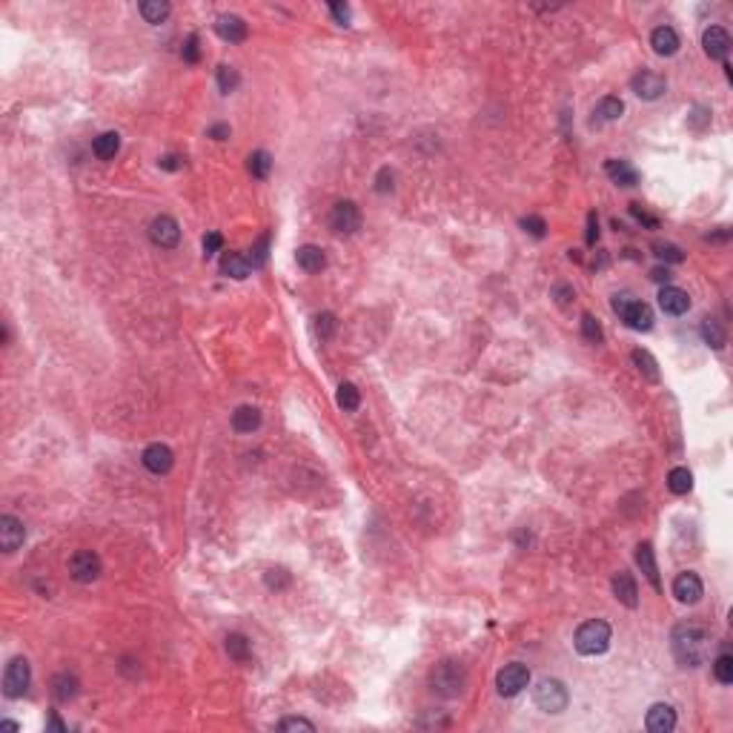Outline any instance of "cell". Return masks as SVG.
Listing matches in <instances>:
<instances>
[{
	"label": "cell",
	"mask_w": 733,
	"mask_h": 733,
	"mask_svg": "<svg viewBox=\"0 0 733 733\" xmlns=\"http://www.w3.org/2000/svg\"><path fill=\"white\" fill-rule=\"evenodd\" d=\"M670 645H673V656H676L679 665H684V668L705 665L707 656H711V630L705 625H696V622L679 625L670 636Z\"/></svg>",
	"instance_id": "6da1fadb"
},
{
	"label": "cell",
	"mask_w": 733,
	"mask_h": 733,
	"mask_svg": "<svg viewBox=\"0 0 733 733\" xmlns=\"http://www.w3.org/2000/svg\"><path fill=\"white\" fill-rule=\"evenodd\" d=\"M430 684H433V691H436L438 696H444V699H456V696H461L464 688H467V670H464L461 661H456V659H444V661H438V665L433 668V673H430Z\"/></svg>",
	"instance_id": "7a4b0ae2"
},
{
	"label": "cell",
	"mask_w": 733,
	"mask_h": 733,
	"mask_svg": "<svg viewBox=\"0 0 733 733\" xmlns=\"http://www.w3.org/2000/svg\"><path fill=\"white\" fill-rule=\"evenodd\" d=\"M610 639H613L610 625L602 622V619H590V622H584V625L576 630L573 645H576V650H579L582 656H602V653L610 648Z\"/></svg>",
	"instance_id": "3957f363"
},
{
	"label": "cell",
	"mask_w": 733,
	"mask_h": 733,
	"mask_svg": "<svg viewBox=\"0 0 733 733\" xmlns=\"http://www.w3.org/2000/svg\"><path fill=\"white\" fill-rule=\"evenodd\" d=\"M533 702L538 705V711L545 714H561L570 705V693H567L564 682L559 679H541L533 691Z\"/></svg>",
	"instance_id": "277c9868"
},
{
	"label": "cell",
	"mask_w": 733,
	"mask_h": 733,
	"mask_svg": "<svg viewBox=\"0 0 733 733\" xmlns=\"http://www.w3.org/2000/svg\"><path fill=\"white\" fill-rule=\"evenodd\" d=\"M613 310L622 315V321L630 327V329H639V333H648L653 327V310L645 304V301H633L627 295H616L613 298Z\"/></svg>",
	"instance_id": "5b68a950"
},
{
	"label": "cell",
	"mask_w": 733,
	"mask_h": 733,
	"mask_svg": "<svg viewBox=\"0 0 733 733\" xmlns=\"http://www.w3.org/2000/svg\"><path fill=\"white\" fill-rule=\"evenodd\" d=\"M29 682H32V668H29V661L23 659V656L12 659L9 665H6V673H3V693H6L9 699H20L23 693H26Z\"/></svg>",
	"instance_id": "8992f818"
},
{
	"label": "cell",
	"mask_w": 733,
	"mask_h": 733,
	"mask_svg": "<svg viewBox=\"0 0 733 733\" xmlns=\"http://www.w3.org/2000/svg\"><path fill=\"white\" fill-rule=\"evenodd\" d=\"M527 684H530V670H527V665H518V661L504 665L499 670V676H495V688H499L502 696H518Z\"/></svg>",
	"instance_id": "52a82bcc"
},
{
	"label": "cell",
	"mask_w": 733,
	"mask_h": 733,
	"mask_svg": "<svg viewBox=\"0 0 733 733\" xmlns=\"http://www.w3.org/2000/svg\"><path fill=\"white\" fill-rule=\"evenodd\" d=\"M361 227V212L352 201H338L329 212V229L338 235H352Z\"/></svg>",
	"instance_id": "ba28073f"
},
{
	"label": "cell",
	"mask_w": 733,
	"mask_h": 733,
	"mask_svg": "<svg viewBox=\"0 0 733 733\" xmlns=\"http://www.w3.org/2000/svg\"><path fill=\"white\" fill-rule=\"evenodd\" d=\"M69 576L81 584L94 582L101 576V556L94 550H78L72 559H69Z\"/></svg>",
	"instance_id": "9c48e42d"
},
{
	"label": "cell",
	"mask_w": 733,
	"mask_h": 733,
	"mask_svg": "<svg viewBox=\"0 0 733 733\" xmlns=\"http://www.w3.org/2000/svg\"><path fill=\"white\" fill-rule=\"evenodd\" d=\"M149 238H152V244L160 247V249H172V247H178V241H181V227H178V221H175L172 215H158V218L149 224Z\"/></svg>",
	"instance_id": "30bf717a"
},
{
	"label": "cell",
	"mask_w": 733,
	"mask_h": 733,
	"mask_svg": "<svg viewBox=\"0 0 733 733\" xmlns=\"http://www.w3.org/2000/svg\"><path fill=\"white\" fill-rule=\"evenodd\" d=\"M702 46H705V55L711 58V60L727 63V52H730V35H727V29H722V26H707L705 35H702Z\"/></svg>",
	"instance_id": "8fae6325"
},
{
	"label": "cell",
	"mask_w": 733,
	"mask_h": 733,
	"mask_svg": "<svg viewBox=\"0 0 733 733\" xmlns=\"http://www.w3.org/2000/svg\"><path fill=\"white\" fill-rule=\"evenodd\" d=\"M630 89L639 94L642 101H656V98H661V94H665V89H668V83H665V78L661 75H656V72H639V75H633V81H630Z\"/></svg>",
	"instance_id": "7c38bea8"
},
{
	"label": "cell",
	"mask_w": 733,
	"mask_h": 733,
	"mask_svg": "<svg viewBox=\"0 0 733 733\" xmlns=\"http://www.w3.org/2000/svg\"><path fill=\"white\" fill-rule=\"evenodd\" d=\"M659 306L665 310L668 315H684L691 310V295L684 293L682 287H673V283H665V287L659 290Z\"/></svg>",
	"instance_id": "4fadbf2b"
},
{
	"label": "cell",
	"mask_w": 733,
	"mask_h": 733,
	"mask_svg": "<svg viewBox=\"0 0 733 733\" xmlns=\"http://www.w3.org/2000/svg\"><path fill=\"white\" fill-rule=\"evenodd\" d=\"M23 538H26V527L20 518L0 516V547H3V553H15L23 545Z\"/></svg>",
	"instance_id": "5bb4252c"
},
{
	"label": "cell",
	"mask_w": 733,
	"mask_h": 733,
	"mask_svg": "<svg viewBox=\"0 0 733 733\" xmlns=\"http://www.w3.org/2000/svg\"><path fill=\"white\" fill-rule=\"evenodd\" d=\"M702 593H705V584H702V579L696 573L688 570V573H679L676 576V582H673V596L682 604H696L702 599Z\"/></svg>",
	"instance_id": "9a60e30c"
},
{
	"label": "cell",
	"mask_w": 733,
	"mask_h": 733,
	"mask_svg": "<svg viewBox=\"0 0 733 733\" xmlns=\"http://www.w3.org/2000/svg\"><path fill=\"white\" fill-rule=\"evenodd\" d=\"M144 467L149 470V472H155V476H163V472H170L172 470V464H175V456H172V450L167 444H149L147 450H144Z\"/></svg>",
	"instance_id": "2e32d148"
},
{
	"label": "cell",
	"mask_w": 733,
	"mask_h": 733,
	"mask_svg": "<svg viewBox=\"0 0 733 733\" xmlns=\"http://www.w3.org/2000/svg\"><path fill=\"white\" fill-rule=\"evenodd\" d=\"M613 587V596H616L625 607H636L639 604V587H636V579L627 573V570H619L610 582Z\"/></svg>",
	"instance_id": "e0dca14e"
},
{
	"label": "cell",
	"mask_w": 733,
	"mask_h": 733,
	"mask_svg": "<svg viewBox=\"0 0 733 733\" xmlns=\"http://www.w3.org/2000/svg\"><path fill=\"white\" fill-rule=\"evenodd\" d=\"M645 727L650 733H670L676 727V711L670 705H653L648 711V719H645Z\"/></svg>",
	"instance_id": "ac0fdd59"
},
{
	"label": "cell",
	"mask_w": 733,
	"mask_h": 733,
	"mask_svg": "<svg viewBox=\"0 0 733 733\" xmlns=\"http://www.w3.org/2000/svg\"><path fill=\"white\" fill-rule=\"evenodd\" d=\"M215 32L227 43H241V40H247V23L238 15H221L215 20Z\"/></svg>",
	"instance_id": "d6986e66"
},
{
	"label": "cell",
	"mask_w": 733,
	"mask_h": 733,
	"mask_svg": "<svg viewBox=\"0 0 733 733\" xmlns=\"http://www.w3.org/2000/svg\"><path fill=\"white\" fill-rule=\"evenodd\" d=\"M650 46H653V52L661 55V58H670L679 52V35L673 26H656L650 32Z\"/></svg>",
	"instance_id": "ffe728a7"
},
{
	"label": "cell",
	"mask_w": 733,
	"mask_h": 733,
	"mask_svg": "<svg viewBox=\"0 0 733 733\" xmlns=\"http://www.w3.org/2000/svg\"><path fill=\"white\" fill-rule=\"evenodd\" d=\"M295 261H298V267H301L304 272H321V270L327 267V255H324V249L315 247V244H304V247H298V252H295Z\"/></svg>",
	"instance_id": "44dd1931"
},
{
	"label": "cell",
	"mask_w": 733,
	"mask_h": 733,
	"mask_svg": "<svg viewBox=\"0 0 733 733\" xmlns=\"http://www.w3.org/2000/svg\"><path fill=\"white\" fill-rule=\"evenodd\" d=\"M604 172L610 175L613 183H619V186H636V183H639V172H636L627 160H619V158H610L604 163Z\"/></svg>",
	"instance_id": "7402d4cb"
},
{
	"label": "cell",
	"mask_w": 733,
	"mask_h": 733,
	"mask_svg": "<svg viewBox=\"0 0 733 733\" xmlns=\"http://www.w3.org/2000/svg\"><path fill=\"white\" fill-rule=\"evenodd\" d=\"M221 272H224L227 278L244 281V278H249L252 267H249V261H247V258H244L241 252H224V255H221Z\"/></svg>",
	"instance_id": "603a6c76"
},
{
	"label": "cell",
	"mask_w": 733,
	"mask_h": 733,
	"mask_svg": "<svg viewBox=\"0 0 733 733\" xmlns=\"http://www.w3.org/2000/svg\"><path fill=\"white\" fill-rule=\"evenodd\" d=\"M593 115H596L593 124H613V121H619V117L625 115V101L616 98V94H607V98L599 101Z\"/></svg>",
	"instance_id": "cb8c5ba5"
},
{
	"label": "cell",
	"mask_w": 733,
	"mask_h": 733,
	"mask_svg": "<svg viewBox=\"0 0 733 733\" xmlns=\"http://www.w3.org/2000/svg\"><path fill=\"white\" fill-rule=\"evenodd\" d=\"M258 424H261V410L252 407V404H241L232 413V427L238 433H252V430H258Z\"/></svg>",
	"instance_id": "d4e9b609"
},
{
	"label": "cell",
	"mask_w": 733,
	"mask_h": 733,
	"mask_svg": "<svg viewBox=\"0 0 733 733\" xmlns=\"http://www.w3.org/2000/svg\"><path fill=\"white\" fill-rule=\"evenodd\" d=\"M636 561H639V567H642V573H645V579L656 587V590H661V582H659V567H656V556H653V547L648 545H639L636 547Z\"/></svg>",
	"instance_id": "484cf974"
},
{
	"label": "cell",
	"mask_w": 733,
	"mask_h": 733,
	"mask_svg": "<svg viewBox=\"0 0 733 733\" xmlns=\"http://www.w3.org/2000/svg\"><path fill=\"white\" fill-rule=\"evenodd\" d=\"M117 149H121V135H117V132H101L98 138H94V144H92V152L98 155L101 160H112L117 155Z\"/></svg>",
	"instance_id": "4316f807"
},
{
	"label": "cell",
	"mask_w": 733,
	"mask_h": 733,
	"mask_svg": "<svg viewBox=\"0 0 733 733\" xmlns=\"http://www.w3.org/2000/svg\"><path fill=\"white\" fill-rule=\"evenodd\" d=\"M52 693L58 702H69V699H75L78 696V679L72 673H58L52 679Z\"/></svg>",
	"instance_id": "83f0119b"
},
{
	"label": "cell",
	"mask_w": 733,
	"mask_h": 733,
	"mask_svg": "<svg viewBox=\"0 0 733 733\" xmlns=\"http://www.w3.org/2000/svg\"><path fill=\"white\" fill-rule=\"evenodd\" d=\"M138 9H140V15H144V20L152 23V26L163 23V20L170 17V12H172V6L163 3V0H147V3H140Z\"/></svg>",
	"instance_id": "f1b7e54d"
},
{
	"label": "cell",
	"mask_w": 733,
	"mask_h": 733,
	"mask_svg": "<svg viewBox=\"0 0 733 733\" xmlns=\"http://www.w3.org/2000/svg\"><path fill=\"white\" fill-rule=\"evenodd\" d=\"M668 487H670V493H676V495L691 493V490H693V476H691V470H688V467H673V470L668 472Z\"/></svg>",
	"instance_id": "f546056e"
},
{
	"label": "cell",
	"mask_w": 733,
	"mask_h": 733,
	"mask_svg": "<svg viewBox=\"0 0 733 733\" xmlns=\"http://www.w3.org/2000/svg\"><path fill=\"white\" fill-rule=\"evenodd\" d=\"M630 359H633V364L639 367V372L648 378V381H659V364H656V359L650 356L648 349H633Z\"/></svg>",
	"instance_id": "4dcf8cb0"
},
{
	"label": "cell",
	"mask_w": 733,
	"mask_h": 733,
	"mask_svg": "<svg viewBox=\"0 0 733 733\" xmlns=\"http://www.w3.org/2000/svg\"><path fill=\"white\" fill-rule=\"evenodd\" d=\"M247 170H249V175H252V178H267V175H270V170H272V155H270V152H264V149L252 152V155L247 158Z\"/></svg>",
	"instance_id": "1f68e13d"
},
{
	"label": "cell",
	"mask_w": 733,
	"mask_h": 733,
	"mask_svg": "<svg viewBox=\"0 0 733 733\" xmlns=\"http://www.w3.org/2000/svg\"><path fill=\"white\" fill-rule=\"evenodd\" d=\"M702 338H705L707 347L722 349V347H725V329H722V324L714 321V318H705V321H702Z\"/></svg>",
	"instance_id": "d6a6232c"
},
{
	"label": "cell",
	"mask_w": 733,
	"mask_h": 733,
	"mask_svg": "<svg viewBox=\"0 0 733 733\" xmlns=\"http://www.w3.org/2000/svg\"><path fill=\"white\" fill-rule=\"evenodd\" d=\"M227 653L235 659V661H247L249 659V639L241 633H229L227 636Z\"/></svg>",
	"instance_id": "836d02e7"
},
{
	"label": "cell",
	"mask_w": 733,
	"mask_h": 733,
	"mask_svg": "<svg viewBox=\"0 0 733 733\" xmlns=\"http://www.w3.org/2000/svg\"><path fill=\"white\" fill-rule=\"evenodd\" d=\"M267 258H270V232H264L261 238H258V241L252 244L247 261H249L252 270H258V267H264V264H267Z\"/></svg>",
	"instance_id": "e575fe53"
},
{
	"label": "cell",
	"mask_w": 733,
	"mask_h": 733,
	"mask_svg": "<svg viewBox=\"0 0 733 733\" xmlns=\"http://www.w3.org/2000/svg\"><path fill=\"white\" fill-rule=\"evenodd\" d=\"M336 401H338V407L347 410V413H349V410H359V404H361V393L356 390V384L344 381V384L338 387V398H336Z\"/></svg>",
	"instance_id": "d590c367"
},
{
	"label": "cell",
	"mask_w": 733,
	"mask_h": 733,
	"mask_svg": "<svg viewBox=\"0 0 733 733\" xmlns=\"http://www.w3.org/2000/svg\"><path fill=\"white\" fill-rule=\"evenodd\" d=\"M714 676H716V682H722V684H730V682H733V656H730V653H719V656L714 659Z\"/></svg>",
	"instance_id": "8d00e7d4"
},
{
	"label": "cell",
	"mask_w": 733,
	"mask_h": 733,
	"mask_svg": "<svg viewBox=\"0 0 733 733\" xmlns=\"http://www.w3.org/2000/svg\"><path fill=\"white\" fill-rule=\"evenodd\" d=\"M238 83H241V75H238V69H232V66H218V89L224 92V94H229V92H235L238 89Z\"/></svg>",
	"instance_id": "74e56055"
},
{
	"label": "cell",
	"mask_w": 733,
	"mask_h": 733,
	"mask_svg": "<svg viewBox=\"0 0 733 733\" xmlns=\"http://www.w3.org/2000/svg\"><path fill=\"white\" fill-rule=\"evenodd\" d=\"M653 252H656L659 261H665V264H682L684 261V252L676 244H661V241H656L653 244Z\"/></svg>",
	"instance_id": "f35d334b"
},
{
	"label": "cell",
	"mask_w": 733,
	"mask_h": 733,
	"mask_svg": "<svg viewBox=\"0 0 733 733\" xmlns=\"http://www.w3.org/2000/svg\"><path fill=\"white\" fill-rule=\"evenodd\" d=\"M582 336L590 341V344H602L604 341V333H602V324L590 315V313H584L582 315Z\"/></svg>",
	"instance_id": "ab89813d"
},
{
	"label": "cell",
	"mask_w": 733,
	"mask_h": 733,
	"mask_svg": "<svg viewBox=\"0 0 733 733\" xmlns=\"http://www.w3.org/2000/svg\"><path fill=\"white\" fill-rule=\"evenodd\" d=\"M522 229L527 235H533V238H545V235H547V221L541 215H525L522 218Z\"/></svg>",
	"instance_id": "60d3db41"
},
{
	"label": "cell",
	"mask_w": 733,
	"mask_h": 733,
	"mask_svg": "<svg viewBox=\"0 0 733 733\" xmlns=\"http://www.w3.org/2000/svg\"><path fill=\"white\" fill-rule=\"evenodd\" d=\"M315 333H318L321 341H329V338H333V333H336V315H333V313H321V315L315 318Z\"/></svg>",
	"instance_id": "b9f144b4"
},
{
	"label": "cell",
	"mask_w": 733,
	"mask_h": 733,
	"mask_svg": "<svg viewBox=\"0 0 733 733\" xmlns=\"http://www.w3.org/2000/svg\"><path fill=\"white\" fill-rule=\"evenodd\" d=\"M264 582H267L270 590H283V587L290 584V573H287V570H281V567H272V570H267Z\"/></svg>",
	"instance_id": "7bdbcfd3"
},
{
	"label": "cell",
	"mask_w": 733,
	"mask_h": 733,
	"mask_svg": "<svg viewBox=\"0 0 733 733\" xmlns=\"http://www.w3.org/2000/svg\"><path fill=\"white\" fill-rule=\"evenodd\" d=\"M221 249H224V235L221 232H206L204 235V258H212Z\"/></svg>",
	"instance_id": "ee69618b"
},
{
	"label": "cell",
	"mask_w": 733,
	"mask_h": 733,
	"mask_svg": "<svg viewBox=\"0 0 733 733\" xmlns=\"http://www.w3.org/2000/svg\"><path fill=\"white\" fill-rule=\"evenodd\" d=\"M181 55H183V60H186V63H198V58H201V49H198V38H195V35H189V38H186V43H183Z\"/></svg>",
	"instance_id": "f6af8a7d"
},
{
	"label": "cell",
	"mask_w": 733,
	"mask_h": 733,
	"mask_svg": "<svg viewBox=\"0 0 733 733\" xmlns=\"http://www.w3.org/2000/svg\"><path fill=\"white\" fill-rule=\"evenodd\" d=\"M393 181H395L393 170L384 167L381 172H378V178H375V189H378V192H393Z\"/></svg>",
	"instance_id": "bcb514c9"
},
{
	"label": "cell",
	"mask_w": 733,
	"mask_h": 733,
	"mask_svg": "<svg viewBox=\"0 0 733 733\" xmlns=\"http://www.w3.org/2000/svg\"><path fill=\"white\" fill-rule=\"evenodd\" d=\"M553 298L564 306V304H570L576 298V290L570 287V283H556V287H553Z\"/></svg>",
	"instance_id": "7dc6e473"
},
{
	"label": "cell",
	"mask_w": 733,
	"mask_h": 733,
	"mask_svg": "<svg viewBox=\"0 0 733 733\" xmlns=\"http://www.w3.org/2000/svg\"><path fill=\"white\" fill-rule=\"evenodd\" d=\"M705 124H711V109L696 106L693 115H691V126H693V129H705Z\"/></svg>",
	"instance_id": "c3c4849f"
},
{
	"label": "cell",
	"mask_w": 733,
	"mask_h": 733,
	"mask_svg": "<svg viewBox=\"0 0 733 733\" xmlns=\"http://www.w3.org/2000/svg\"><path fill=\"white\" fill-rule=\"evenodd\" d=\"M278 727H281V730H315V725H313L310 719H295V716H293V719H283Z\"/></svg>",
	"instance_id": "681fc988"
},
{
	"label": "cell",
	"mask_w": 733,
	"mask_h": 733,
	"mask_svg": "<svg viewBox=\"0 0 733 733\" xmlns=\"http://www.w3.org/2000/svg\"><path fill=\"white\" fill-rule=\"evenodd\" d=\"M630 212H633V218L639 221V224H645L648 229H656V227H659V221H656V218H650L645 209H639V204H630Z\"/></svg>",
	"instance_id": "f907efd6"
},
{
	"label": "cell",
	"mask_w": 733,
	"mask_h": 733,
	"mask_svg": "<svg viewBox=\"0 0 733 733\" xmlns=\"http://www.w3.org/2000/svg\"><path fill=\"white\" fill-rule=\"evenodd\" d=\"M596 238H599V218H596V212H590L587 215V244L593 247Z\"/></svg>",
	"instance_id": "816d5d0a"
},
{
	"label": "cell",
	"mask_w": 733,
	"mask_h": 733,
	"mask_svg": "<svg viewBox=\"0 0 733 733\" xmlns=\"http://www.w3.org/2000/svg\"><path fill=\"white\" fill-rule=\"evenodd\" d=\"M329 12H333V17L341 23V26L349 23V6L347 3H329Z\"/></svg>",
	"instance_id": "f5cc1de1"
},
{
	"label": "cell",
	"mask_w": 733,
	"mask_h": 733,
	"mask_svg": "<svg viewBox=\"0 0 733 733\" xmlns=\"http://www.w3.org/2000/svg\"><path fill=\"white\" fill-rule=\"evenodd\" d=\"M158 163H160V170H170V172L181 170V158H178V155H163Z\"/></svg>",
	"instance_id": "db71d44e"
},
{
	"label": "cell",
	"mask_w": 733,
	"mask_h": 733,
	"mask_svg": "<svg viewBox=\"0 0 733 733\" xmlns=\"http://www.w3.org/2000/svg\"><path fill=\"white\" fill-rule=\"evenodd\" d=\"M650 278H653L656 283H668L673 275H670V270H668V267H656V270H650Z\"/></svg>",
	"instance_id": "11a10c76"
},
{
	"label": "cell",
	"mask_w": 733,
	"mask_h": 733,
	"mask_svg": "<svg viewBox=\"0 0 733 733\" xmlns=\"http://www.w3.org/2000/svg\"><path fill=\"white\" fill-rule=\"evenodd\" d=\"M209 138H215V140H227V138H229V126H227V124H215V126H209Z\"/></svg>",
	"instance_id": "9f6ffc18"
},
{
	"label": "cell",
	"mask_w": 733,
	"mask_h": 733,
	"mask_svg": "<svg viewBox=\"0 0 733 733\" xmlns=\"http://www.w3.org/2000/svg\"><path fill=\"white\" fill-rule=\"evenodd\" d=\"M46 727H52V730H66V725H63L58 716H52L49 722H46Z\"/></svg>",
	"instance_id": "6f0895ef"
},
{
	"label": "cell",
	"mask_w": 733,
	"mask_h": 733,
	"mask_svg": "<svg viewBox=\"0 0 733 733\" xmlns=\"http://www.w3.org/2000/svg\"><path fill=\"white\" fill-rule=\"evenodd\" d=\"M3 727H6V730H20V725H17V722H12V719H6V722H3Z\"/></svg>",
	"instance_id": "680465c9"
}]
</instances>
